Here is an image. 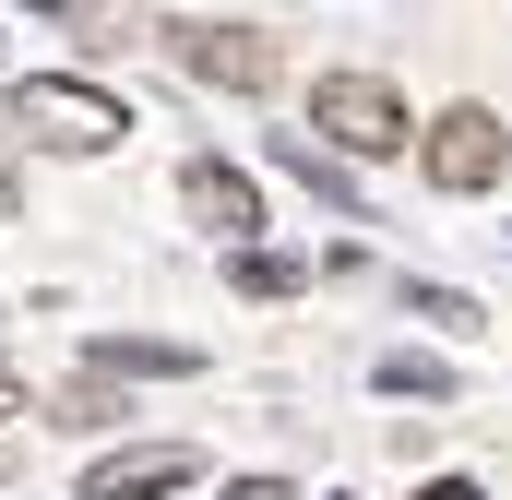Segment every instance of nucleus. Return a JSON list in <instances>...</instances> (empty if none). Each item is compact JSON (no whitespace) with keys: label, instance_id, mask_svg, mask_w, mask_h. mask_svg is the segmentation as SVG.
I'll use <instances>...</instances> for the list:
<instances>
[{"label":"nucleus","instance_id":"obj_12","mask_svg":"<svg viewBox=\"0 0 512 500\" xmlns=\"http://www.w3.org/2000/svg\"><path fill=\"white\" fill-rule=\"evenodd\" d=\"M417 500H489V489H477V477H429Z\"/></svg>","mask_w":512,"mask_h":500},{"label":"nucleus","instance_id":"obj_2","mask_svg":"<svg viewBox=\"0 0 512 500\" xmlns=\"http://www.w3.org/2000/svg\"><path fill=\"white\" fill-rule=\"evenodd\" d=\"M167 60H179L191 84H215V96H274V84H286V48H274L262 24H227V12H179V24H167Z\"/></svg>","mask_w":512,"mask_h":500},{"label":"nucleus","instance_id":"obj_11","mask_svg":"<svg viewBox=\"0 0 512 500\" xmlns=\"http://www.w3.org/2000/svg\"><path fill=\"white\" fill-rule=\"evenodd\" d=\"M405 298H417V322H453V334L477 322V298H453V286H405Z\"/></svg>","mask_w":512,"mask_h":500},{"label":"nucleus","instance_id":"obj_9","mask_svg":"<svg viewBox=\"0 0 512 500\" xmlns=\"http://www.w3.org/2000/svg\"><path fill=\"white\" fill-rule=\"evenodd\" d=\"M382 393H417V405H429V393H453V358H429V346H393V358H382Z\"/></svg>","mask_w":512,"mask_h":500},{"label":"nucleus","instance_id":"obj_14","mask_svg":"<svg viewBox=\"0 0 512 500\" xmlns=\"http://www.w3.org/2000/svg\"><path fill=\"white\" fill-rule=\"evenodd\" d=\"M12 203H24V179H12V155H0V215H12Z\"/></svg>","mask_w":512,"mask_h":500},{"label":"nucleus","instance_id":"obj_15","mask_svg":"<svg viewBox=\"0 0 512 500\" xmlns=\"http://www.w3.org/2000/svg\"><path fill=\"white\" fill-rule=\"evenodd\" d=\"M12 405H24V381H12V370H0V417H12Z\"/></svg>","mask_w":512,"mask_h":500},{"label":"nucleus","instance_id":"obj_13","mask_svg":"<svg viewBox=\"0 0 512 500\" xmlns=\"http://www.w3.org/2000/svg\"><path fill=\"white\" fill-rule=\"evenodd\" d=\"M215 500H286V489H274V477H239V489H215Z\"/></svg>","mask_w":512,"mask_h":500},{"label":"nucleus","instance_id":"obj_10","mask_svg":"<svg viewBox=\"0 0 512 500\" xmlns=\"http://www.w3.org/2000/svg\"><path fill=\"white\" fill-rule=\"evenodd\" d=\"M227 274H239V298H298V262H274V250H239Z\"/></svg>","mask_w":512,"mask_h":500},{"label":"nucleus","instance_id":"obj_5","mask_svg":"<svg viewBox=\"0 0 512 500\" xmlns=\"http://www.w3.org/2000/svg\"><path fill=\"white\" fill-rule=\"evenodd\" d=\"M179 203H191V215H203L227 250H262V179H251V167H227V155H191V167H179Z\"/></svg>","mask_w":512,"mask_h":500},{"label":"nucleus","instance_id":"obj_3","mask_svg":"<svg viewBox=\"0 0 512 500\" xmlns=\"http://www.w3.org/2000/svg\"><path fill=\"white\" fill-rule=\"evenodd\" d=\"M310 131H322L334 155H405V143H417L393 72H322V84H310Z\"/></svg>","mask_w":512,"mask_h":500},{"label":"nucleus","instance_id":"obj_1","mask_svg":"<svg viewBox=\"0 0 512 500\" xmlns=\"http://www.w3.org/2000/svg\"><path fill=\"white\" fill-rule=\"evenodd\" d=\"M12 131L48 143V155H108V143H131V108L108 84H84V72H24L12 84Z\"/></svg>","mask_w":512,"mask_h":500},{"label":"nucleus","instance_id":"obj_8","mask_svg":"<svg viewBox=\"0 0 512 500\" xmlns=\"http://www.w3.org/2000/svg\"><path fill=\"white\" fill-rule=\"evenodd\" d=\"M286 167H298V191H322V203H334V215H358V167H346V155H334V143H298V155H286Z\"/></svg>","mask_w":512,"mask_h":500},{"label":"nucleus","instance_id":"obj_4","mask_svg":"<svg viewBox=\"0 0 512 500\" xmlns=\"http://www.w3.org/2000/svg\"><path fill=\"white\" fill-rule=\"evenodd\" d=\"M417 167L441 179V191H501L512 179V131L489 108H441V120L417 131Z\"/></svg>","mask_w":512,"mask_h":500},{"label":"nucleus","instance_id":"obj_7","mask_svg":"<svg viewBox=\"0 0 512 500\" xmlns=\"http://www.w3.org/2000/svg\"><path fill=\"white\" fill-rule=\"evenodd\" d=\"M84 370H108V381H191V370H203V346H155V334H120V346H96Z\"/></svg>","mask_w":512,"mask_h":500},{"label":"nucleus","instance_id":"obj_6","mask_svg":"<svg viewBox=\"0 0 512 500\" xmlns=\"http://www.w3.org/2000/svg\"><path fill=\"white\" fill-rule=\"evenodd\" d=\"M191 477H203L191 441H143V453H96L84 465V500H167V489H191Z\"/></svg>","mask_w":512,"mask_h":500}]
</instances>
